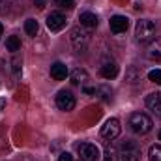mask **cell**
Returning a JSON list of instances; mask_svg holds the SVG:
<instances>
[{"label": "cell", "instance_id": "cell-1", "mask_svg": "<svg viewBox=\"0 0 161 161\" xmlns=\"http://www.w3.org/2000/svg\"><path fill=\"white\" fill-rule=\"evenodd\" d=\"M152 125H154L152 118H150L148 114H144V113H133V114L129 116V127H131V131L137 133V135L148 133V131L152 129Z\"/></svg>", "mask_w": 161, "mask_h": 161}, {"label": "cell", "instance_id": "cell-2", "mask_svg": "<svg viewBox=\"0 0 161 161\" xmlns=\"http://www.w3.org/2000/svg\"><path fill=\"white\" fill-rule=\"evenodd\" d=\"M135 36L137 40L146 43V41H152L156 38V25L148 19H141L137 21V26H135Z\"/></svg>", "mask_w": 161, "mask_h": 161}, {"label": "cell", "instance_id": "cell-3", "mask_svg": "<svg viewBox=\"0 0 161 161\" xmlns=\"http://www.w3.org/2000/svg\"><path fill=\"white\" fill-rule=\"evenodd\" d=\"M118 156H120V161H139L141 159V148L137 142L125 141L118 148Z\"/></svg>", "mask_w": 161, "mask_h": 161}, {"label": "cell", "instance_id": "cell-4", "mask_svg": "<svg viewBox=\"0 0 161 161\" xmlns=\"http://www.w3.org/2000/svg\"><path fill=\"white\" fill-rule=\"evenodd\" d=\"M66 23H68V19H66V15L60 13V11H53V13H49V17H47V28H49L51 32H60V30H64V28H66Z\"/></svg>", "mask_w": 161, "mask_h": 161}, {"label": "cell", "instance_id": "cell-5", "mask_svg": "<svg viewBox=\"0 0 161 161\" xmlns=\"http://www.w3.org/2000/svg\"><path fill=\"white\" fill-rule=\"evenodd\" d=\"M120 135V120L118 118H109L105 125L101 127V137L107 141H114Z\"/></svg>", "mask_w": 161, "mask_h": 161}, {"label": "cell", "instance_id": "cell-6", "mask_svg": "<svg viewBox=\"0 0 161 161\" xmlns=\"http://www.w3.org/2000/svg\"><path fill=\"white\" fill-rule=\"evenodd\" d=\"M56 105L60 111H73L75 107V96L69 90H60L56 94Z\"/></svg>", "mask_w": 161, "mask_h": 161}, {"label": "cell", "instance_id": "cell-7", "mask_svg": "<svg viewBox=\"0 0 161 161\" xmlns=\"http://www.w3.org/2000/svg\"><path fill=\"white\" fill-rule=\"evenodd\" d=\"M77 150H79L80 161H97L99 159V148L96 144L84 142V144H79L77 146Z\"/></svg>", "mask_w": 161, "mask_h": 161}, {"label": "cell", "instance_id": "cell-8", "mask_svg": "<svg viewBox=\"0 0 161 161\" xmlns=\"http://www.w3.org/2000/svg\"><path fill=\"white\" fill-rule=\"evenodd\" d=\"M88 41H90V34L80 30V28H73L71 30V43L77 51H84L88 47Z\"/></svg>", "mask_w": 161, "mask_h": 161}, {"label": "cell", "instance_id": "cell-9", "mask_svg": "<svg viewBox=\"0 0 161 161\" xmlns=\"http://www.w3.org/2000/svg\"><path fill=\"white\" fill-rule=\"evenodd\" d=\"M109 26H111V32H114V34H122V32L127 30V26H129V19H127L125 15H114V17H111Z\"/></svg>", "mask_w": 161, "mask_h": 161}, {"label": "cell", "instance_id": "cell-10", "mask_svg": "<svg viewBox=\"0 0 161 161\" xmlns=\"http://www.w3.org/2000/svg\"><path fill=\"white\" fill-rule=\"evenodd\" d=\"M146 107L161 116V92H152L146 96Z\"/></svg>", "mask_w": 161, "mask_h": 161}, {"label": "cell", "instance_id": "cell-11", "mask_svg": "<svg viewBox=\"0 0 161 161\" xmlns=\"http://www.w3.org/2000/svg\"><path fill=\"white\" fill-rule=\"evenodd\" d=\"M68 75H69V69H68L66 64H62V62H54V64L51 66V77H53L54 80H64Z\"/></svg>", "mask_w": 161, "mask_h": 161}, {"label": "cell", "instance_id": "cell-12", "mask_svg": "<svg viewBox=\"0 0 161 161\" xmlns=\"http://www.w3.org/2000/svg\"><path fill=\"white\" fill-rule=\"evenodd\" d=\"M79 21H80V26H84V28H96L97 23H99L97 15L92 13V11H82L79 15Z\"/></svg>", "mask_w": 161, "mask_h": 161}, {"label": "cell", "instance_id": "cell-13", "mask_svg": "<svg viewBox=\"0 0 161 161\" xmlns=\"http://www.w3.org/2000/svg\"><path fill=\"white\" fill-rule=\"evenodd\" d=\"M146 56H148V60L161 64V40H156L150 43V47L146 51Z\"/></svg>", "mask_w": 161, "mask_h": 161}, {"label": "cell", "instance_id": "cell-14", "mask_svg": "<svg viewBox=\"0 0 161 161\" xmlns=\"http://www.w3.org/2000/svg\"><path fill=\"white\" fill-rule=\"evenodd\" d=\"M141 79H142V69H141V68H137V66H129V68L125 69V82L135 84V82H139Z\"/></svg>", "mask_w": 161, "mask_h": 161}, {"label": "cell", "instance_id": "cell-15", "mask_svg": "<svg viewBox=\"0 0 161 161\" xmlns=\"http://www.w3.org/2000/svg\"><path fill=\"white\" fill-rule=\"evenodd\" d=\"M99 73H101V77L107 80L114 79L116 75H118V66L114 64V62H109V64H105V66H101V69H99Z\"/></svg>", "mask_w": 161, "mask_h": 161}, {"label": "cell", "instance_id": "cell-16", "mask_svg": "<svg viewBox=\"0 0 161 161\" xmlns=\"http://www.w3.org/2000/svg\"><path fill=\"white\" fill-rule=\"evenodd\" d=\"M69 80H71L73 84H84V82L88 80V71L77 68V69H73V71L69 73Z\"/></svg>", "mask_w": 161, "mask_h": 161}, {"label": "cell", "instance_id": "cell-17", "mask_svg": "<svg viewBox=\"0 0 161 161\" xmlns=\"http://www.w3.org/2000/svg\"><path fill=\"white\" fill-rule=\"evenodd\" d=\"M38 30H40V25H38V21L36 19H28L26 23H25V32L28 34V36H36L38 34Z\"/></svg>", "mask_w": 161, "mask_h": 161}, {"label": "cell", "instance_id": "cell-18", "mask_svg": "<svg viewBox=\"0 0 161 161\" xmlns=\"http://www.w3.org/2000/svg\"><path fill=\"white\" fill-rule=\"evenodd\" d=\"M6 49H8L9 53H17V51L21 49V40H19L17 36H9V38L6 40Z\"/></svg>", "mask_w": 161, "mask_h": 161}, {"label": "cell", "instance_id": "cell-19", "mask_svg": "<svg viewBox=\"0 0 161 161\" xmlns=\"http://www.w3.org/2000/svg\"><path fill=\"white\" fill-rule=\"evenodd\" d=\"M103 161H120V156H118V148L116 146H107L105 148V159Z\"/></svg>", "mask_w": 161, "mask_h": 161}, {"label": "cell", "instance_id": "cell-20", "mask_svg": "<svg viewBox=\"0 0 161 161\" xmlns=\"http://www.w3.org/2000/svg\"><path fill=\"white\" fill-rule=\"evenodd\" d=\"M150 161H161V144L150 146Z\"/></svg>", "mask_w": 161, "mask_h": 161}, {"label": "cell", "instance_id": "cell-21", "mask_svg": "<svg viewBox=\"0 0 161 161\" xmlns=\"http://www.w3.org/2000/svg\"><path fill=\"white\" fill-rule=\"evenodd\" d=\"M148 79L152 80V82H156V84H161V69H152V71H148Z\"/></svg>", "mask_w": 161, "mask_h": 161}, {"label": "cell", "instance_id": "cell-22", "mask_svg": "<svg viewBox=\"0 0 161 161\" xmlns=\"http://www.w3.org/2000/svg\"><path fill=\"white\" fill-rule=\"evenodd\" d=\"M56 2V6H60V8H68V9H71L73 6H75V0H54Z\"/></svg>", "mask_w": 161, "mask_h": 161}, {"label": "cell", "instance_id": "cell-23", "mask_svg": "<svg viewBox=\"0 0 161 161\" xmlns=\"http://www.w3.org/2000/svg\"><path fill=\"white\" fill-rule=\"evenodd\" d=\"M9 0H0V15H4V13H8L9 11Z\"/></svg>", "mask_w": 161, "mask_h": 161}, {"label": "cell", "instance_id": "cell-24", "mask_svg": "<svg viewBox=\"0 0 161 161\" xmlns=\"http://www.w3.org/2000/svg\"><path fill=\"white\" fill-rule=\"evenodd\" d=\"M58 161H73V156H71L69 152H62V154L58 156Z\"/></svg>", "mask_w": 161, "mask_h": 161}, {"label": "cell", "instance_id": "cell-25", "mask_svg": "<svg viewBox=\"0 0 161 161\" xmlns=\"http://www.w3.org/2000/svg\"><path fill=\"white\" fill-rule=\"evenodd\" d=\"M34 4H36L38 8H45V0H34Z\"/></svg>", "mask_w": 161, "mask_h": 161}, {"label": "cell", "instance_id": "cell-26", "mask_svg": "<svg viewBox=\"0 0 161 161\" xmlns=\"http://www.w3.org/2000/svg\"><path fill=\"white\" fill-rule=\"evenodd\" d=\"M84 94L92 96V94H96V88H84Z\"/></svg>", "mask_w": 161, "mask_h": 161}, {"label": "cell", "instance_id": "cell-27", "mask_svg": "<svg viewBox=\"0 0 161 161\" xmlns=\"http://www.w3.org/2000/svg\"><path fill=\"white\" fill-rule=\"evenodd\" d=\"M4 107H6V99H4V97H0V111H2Z\"/></svg>", "mask_w": 161, "mask_h": 161}, {"label": "cell", "instance_id": "cell-28", "mask_svg": "<svg viewBox=\"0 0 161 161\" xmlns=\"http://www.w3.org/2000/svg\"><path fill=\"white\" fill-rule=\"evenodd\" d=\"M2 32H4V28H2V23H0V38H2Z\"/></svg>", "mask_w": 161, "mask_h": 161}, {"label": "cell", "instance_id": "cell-29", "mask_svg": "<svg viewBox=\"0 0 161 161\" xmlns=\"http://www.w3.org/2000/svg\"><path fill=\"white\" fill-rule=\"evenodd\" d=\"M159 141H161V131H159Z\"/></svg>", "mask_w": 161, "mask_h": 161}]
</instances>
